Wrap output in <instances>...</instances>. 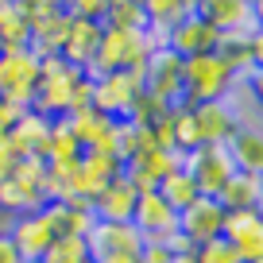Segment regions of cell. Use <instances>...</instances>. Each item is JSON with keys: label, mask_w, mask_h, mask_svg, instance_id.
Instances as JSON below:
<instances>
[{"label": "cell", "mask_w": 263, "mask_h": 263, "mask_svg": "<svg viewBox=\"0 0 263 263\" xmlns=\"http://www.w3.org/2000/svg\"><path fill=\"white\" fill-rule=\"evenodd\" d=\"M82 70L66 66L58 54L39 58V82H35V101H31V112L47 116V120H62L70 116L74 108V93L82 85Z\"/></svg>", "instance_id": "obj_1"}, {"label": "cell", "mask_w": 263, "mask_h": 263, "mask_svg": "<svg viewBox=\"0 0 263 263\" xmlns=\"http://www.w3.org/2000/svg\"><path fill=\"white\" fill-rule=\"evenodd\" d=\"M151 47L143 31H124V27H101V43L93 66L85 70V78H105V74H124V70H140L147 62Z\"/></svg>", "instance_id": "obj_2"}, {"label": "cell", "mask_w": 263, "mask_h": 263, "mask_svg": "<svg viewBox=\"0 0 263 263\" xmlns=\"http://www.w3.org/2000/svg\"><path fill=\"white\" fill-rule=\"evenodd\" d=\"M232 74L229 66L217 54H194L182 58V105H209V101H221L229 89Z\"/></svg>", "instance_id": "obj_3"}, {"label": "cell", "mask_w": 263, "mask_h": 263, "mask_svg": "<svg viewBox=\"0 0 263 263\" xmlns=\"http://www.w3.org/2000/svg\"><path fill=\"white\" fill-rule=\"evenodd\" d=\"M35 82H39V58L31 50H0V97L12 108L20 112L31 108Z\"/></svg>", "instance_id": "obj_4"}, {"label": "cell", "mask_w": 263, "mask_h": 263, "mask_svg": "<svg viewBox=\"0 0 263 263\" xmlns=\"http://www.w3.org/2000/svg\"><path fill=\"white\" fill-rule=\"evenodd\" d=\"M182 171L190 174V182L197 186L201 197H217L221 186L236 174V166H232V159H229L224 147H217V143H201V147H194V151L182 155Z\"/></svg>", "instance_id": "obj_5"}, {"label": "cell", "mask_w": 263, "mask_h": 263, "mask_svg": "<svg viewBox=\"0 0 263 263\" xmlns=\"http://www.w3.org/2000/svg\"><path fill=\"white\" fill-rule=\"evenodd\" d=\"M143 93V66L124 70V74H105L93 78V108L105 112L108 120H128L132 101Z\"/></svg>", "instance_id": "obj_6"}, {"label": "cell", "mask_w": 263, "mask_h": 263, "mask_svg": "<svg viewBox=\"0 0 263 263\" xmlns=\"http://www.w3.org/2000/svg\"><path fill=\"white\" fill-rule=\"evenodd\" d=\"M194 8L217 35H252V31H259V4H248V0H201Z\"/></svg>", "instance_id": "obj_7"}, {"label": "cell", "mask_w": 263, "mask_h": 263, "mask_svg": "<svg viewBox=\"0 0 263 263\" xmlns=\"http://www.w3.org/2000/svg\"><path fill=\"white\" fill-rule=\"evenodd\" d=\"M143 93L159 97L163 105L182 101V58L171 47L147 54V62H143Z\"/></svg>", "instance_id": "obj_8"}, {"label": "cell", "mask_w": 263, "mask_h": 263, "mask_svg": "<svg viewBox=\"0 0 263 263\" xmlns=\"http://www.w3.org/2000/svg\"><path fill=\"white\" fill-rule=\"evenodd\" d=\"M143 248V236L132 224H112V221H93V229L85 232V255L93 263L108 259V255H136Z\"/></svg>", "instance_id": "obj_9"}, {"label": "cell", "mask_w": 263, "mask_h": 263, "mask_svg": "<svg viewBox=\"0 0 263 263\" xmlns=\"http://www.w3.org/2000/svg\"><path fill=\"white\" fill-rule=\"evenodd\" d=\"M221 229H224V209L217 205V197H197L194 205H186L178 213V232L194 248L209 244V240H221Z\"/></svg>", "instance_id": "obj_10"}, {"label": "cell", "mask_w": 263, "mask_h": 263, "mask_svg": "<svg viewBox=\"0 0 263 263\" xmlns=\"http://www.w3.org/2000/svg\"><path fill=\"white\" fill-rule=\"evenodd\" d=\"M132 229L140 232L143 240L163 244V240L178 229V213H174L159 194H140L136 197V213H132Z\"/></svg>", "instance_id": "obj_11"}, {"label": "cell", "mask_w": 263, "mask_h": 263, "mask_svg": "<svg viewBox=\"0 0 263 263\" xmlns=\"http://www.w3.org/2000/svg\"><path fill=\"white\" fill-rule=\"evenodd\" d=\"M221 240L232 244L240 263L263 259V221H259V213H224Z\"/></svg>", "instance_id": "obj_12"}, {"label": "cell", "mask_w": 263, "mask_h": 263, "mask_svg": "<svg viewBox=\"0 0 263 263\" xmlns=\"http://www.w3.org/2000/svg\"><path fill=\"white\" fill-rule=\"evenodd\" d=\"M8 240H12V248L20 252V259H43L47 255V248L54 244V229H50V221L43 217V209L39 213H27V217H16L12 221V229H8Z\"/></svg>", "instance_id": "obj_13"}, {"label": "cell", "mask_w": 263, "mask_h": 263, "mask_svg": "<svg viewBox=\"0 0 263 263\" xmlns=\"http://www.w3.org/2000/svg\"><path fill=\"white\" fill-rule=\"evenodd\" d=\"M116 174H120V163H112L108 155H97V151H82V159L74 166V178H70V194L93 201Z\"/></svg>", "instance_id": "obj_14"}, {"label": "cell", "mask_w": 263, "mask_h": 263, "mask_svg": "<svg viewBox=\"0 0 263 263\" xmlns=\"http://www.w3.org/2000/svg\"><path fill=\"white\" fill-rule=\"evenodd\" d=\"M217 39H221V35H217L205 20L197 16V8H194V12H190V16L171 31L166 47H171L178 58H194V54H213V50H217Z\"/></svg>", "instance_id": "obj_15"}, {"label": "cell", "mask_w": 263, "mask_h": 263, "mask_svg": "<svg viewBox=\"0 0 263 263\" xmlns=\"http://www.w3.org/2000/svg\"><path fill=\"white\" fill-rule=\"evenodd\" d=\"M97 43H101V24H93V20H70V31H66V39H62L58 58L85 74V70L93 66Z\"/></svg>", "instance_id": "obj_16"}, {"label": "cell", "mask_w": 263, "mask_h": 263, "mask_svg": "<svg viewBox=\"0 0 263 263\" xmlns=\"http://www.w3.org/2000/svg\"><path fill=\"white\" fill-rule=\"evenodd\" d=\"M213 54L229 66V74H244V70H252V66H263V31H252V35H221Z\"/></svg>", "instance_id": "obj_17"}, {"label": "cell", "mask_w": 263, "mask_h": 263, "mask_svg": "<svg viewBox=\"0 0 263 263\" xmlns=\"http://www.w3.org/2000/svg\"><path fill=\"white\" fill-rule=\"evenodd\" d=\"M136 197H140V194L124 182V174H116V178L93 197V217H97V221H112V224H132Z\"/></svg>", "instance_id": "obj_18"}, {"label": "cell", "mask_w": 263, "mask_h": 263, "mask_svg": "<svg viewBox=\"0 0 263 263\" xmlns=\"http://www.w3.org/2000/svg\"><path fill=\"white\" fill-rule=\"evenodd\" d=\"M263 201V174H232L217 194V205L224 213H259Z\"/></svg>", "instance_id": "obj_19"}, {"label": "cell", "mask_w": 263, "mask_h": 263, "mask_svg": "<svg viewBox=\"0 0 263 263\" xmlns=\"http://www.w3.org/2000/svg\"><path fill=\"white\" fill-rule=\"evenodd\" d=\"M47 132H50V120L39 112H24L16 124H12V132L4 136L12 147V155L16 159H43V147H47Z\"/></svg>", "instance_id": "obj_20"}, {"label": "cell", "mask_w": 263, "mask_h": 263, "mask_svg": "<svg viewBox=\"0 0 263 263\" xmlns=\"http://www.w3.org/2000/svg\"><path fill=\"white\" fill-rule=\"evenodd\" d=\"M221 105L229 108V116L236 120V128H259V85H252L248 78L232 74Z\"/></svg>", "instance_id": "obj_21"}, {"label": "cell", "mask_w": 263, "mask_h": 263, "mask_svg": "<svg viewBox=\"0 0 263 263\" xmlns=\"http://www.w3.org/2000/svg\"><path fill=\"white\" fill-rule=\"evenodd\" d=\"M224 151H229L232 166L240 174H263V136H259V128H236L224 140Z\"/></svg>", "instance_id": "obj_22"}, {"label": "cell", "mask_w": 263, "mask_h": 263, "mask_svg": "<svg viewBox=\"0 0 263 263\" xmlns=\"http://www.w3.org/2000/svg\"><path fill=\"white\" fill-rule=\"evenodd\" d=\"M190 112H194L197 140H201V143H217V147H224V140H229L232 132H236V120L229 116V108H224L221 101H209V105H194Z\"/></svg>", "instance_id": "obj_23"}, {"label": "cell", "mask_w": 263, "mask_h": 263, "mask_svg": "<svg viewBox=\"0 0 263 263\" xmlns=\"http://www.w3.org/2000/svg\"><path fill=\"white\" fill-rule=\"evenodd\" d=\"M78 159H82V147H78L74 132H70V124L62 120H50V132H47V147H43V163L47 166H74Z\"/></svg>", "instance_id": "obj_24"}, {"label": "cell", "mask_w": 263, "mask_h": 263, "mask_svg": "<svg viewBox=\"0 0 263 263\" xmlns=\"http://www.w3.org/2000/svg\"><path fill=\"white\" fill-rule=\"evenodd\" d=\"M66 124H70V132H74V140H78V147H82V151L97 147V143L105 140V132L112 128V120H108L105 112H97L93 105L70 112V116H66Z\"/></svg>", "instance_id": "obj_25"}, {"label": "cell", "mask_w": 263, "mask_h": 263, "mask_svg": "<svg viewBox=\"0 0 263 263\" xmlns=\"http://www.w3.org/2000/svg\"><path fill=\"white\" fill-rule=\"evenodd\" d=\"M155 194L163 197V201L174 209V213H182L186 205H194L197 197H201V194H197V186L190 182V174L182 171V166H178V171H171L163 182H159V190H155Z\"/></svg>", "instance_id": "obj_26"}, {"label": "cell", "mask_w": 263, "mask_h": 263, "mask_svg": "<svg viewBox=\"0 0 263 263\" xmlns=\"http://www.w3.org/2000/svg\"><path fill=\"white\" fill-rule=\"evenodd\" d=\"M166 120H171V132H174V147L186 155V151L201 147V140H197V124H194V112H190V105H182V101H174L171 108H166Z\"/></svg>", "instance_id": "obj_27"}, {"label": "cell", "mask_w": 263, "mask_h": 263, "mask_svg": "<svg viewBox=\"0 0 263 263\" xmlns=\"http://www.w3.org/2000/svg\"><path fill=\"white\" fill-rule=\"evenodd\" d=\"M101 27H124V31H143V4L136 0H108Z\"/></svg>", "instance_id": "obj_28"}, {"label": "cell", "mask_w": 263, "mask_h": 263, "mask_svg": "<svg viewBox=\"0 0 263 263\" xmlns=\"http://www.w3.org/2000/svg\"><path fill=\"white\" fill-rule=\"evenodd\" d=\"M31 43V27L20 20L16 4H8V12L0 16V50H27Z\"/></svg>", "instance_id": "obj_29"}, {"label": "cell", "mask_w": 263, "mask_h": 263, "mask_svg": "<svg viewBox=\"0 0 263 263\" xmlns=\"http://www.w3.org/2000/svg\"><path fill=\"white\" fill-rule=\"evenodd\" d=\"M166 108L159 97H151V93H140V97L132 101V112H128V124H136V128H155L159 120L166 116Z\"/></svg>", "instance_id": "obj_30"}, {"label": "cell", "mask_w": 263, "mask_h": 263, "mask_svg": "<svg viewBox=\"0 0 263 263\" xmlns=\"http://www.w3.org/2000/svg\"><path fill=\"white\" fill-rule=\"evenodd\" d=\"M43 174H47V163H43V159H16L8 178L16 182V186H27V190H39L43 194Z\"/></svg>", "instance_id": "obj_31"}, {"label": "cell", "mask_w": 263, "mask_h": 263, "mask_svg": "<svg viewBox=\"0 0 263 263\" xmlns=\"http://www.w3.org/2000/svg\"><path fill=\"white\" fill-rule=\"evenodd\" d=\"M78 259H85V240L82 236H54V244L43 255V263H78Z\"/></svg>", "instance_id": "obj_32"}, {"label": "cell", "mask_w": 263, "mask_h": 263, "mask_svg": "<svg viewBox=\"0 0 263 263\" xmlns=\"http://www.w3.org/2000/svg\"><path fill=\"white\" fill-rule=\"evenodd\" d=\"M197 263H240V255L232 252V244H224V240H209V244H201L194 252Z\"/></svg>", "instance_id": "obj_33"}, {"label": "cell", "mask_w": 263, "mask_h": 263, "mask_svg": "<svg viewBox=\"0 0 263 263\" xmlns=\"http://www.w3.org/2000/svg\"><path fill=\"white\" fill-rule=\"evenodd\" d=\"M62 8L70 20H93V24L105 20V4L101 0H78V4H62Z\"/></svg>", "instance_id": "obj_34"}, {"label": "cell", "mask_w": 263, "mask_h": 263, "mask_svg": "<svg viewBox=\"0 0 263 263\" xmlns=\"http://www.w3.org/2000/svg\"><path fill=\"white\" fill-rule=\"evenodd\" d=\"M140 263H174V259H171V252H166L163 244H155V240H143V248H140Z\"/></svg>", "instance_id": "obj_35"}, {"label": "cell", "mask_w": 263, "mask_h": 263, "mask_svg": "<svg viewBox=\"0 0 263 263\" xmlns=\"http://www.w3.org/2000/svg\"><path fill=\"white\" fill-rule=\"evenodd\" d=\"M163 248H166V252H171V259H174V255H194V252H197V248H194V244H190V240H186V236H182V232H178V229H174V232H171V236H166V240H163Z\"/></svg>", "instance_id": "obj_36"}, {"label": "cell", "mask_w": 263, "mask_h": 263, "mask_svg": "<svg viewBox=\"0 0 263 263\" xmlns=\"http://www.w3.org/2000/svg\"><path fill=\"white\" fill-rule=\"evenodd\" d=\"M27 112H31V108H27ZM20 116H24V112H20V108H12L8 101L0 97V140H4V136H8V132H12V124H16Z\"/></svg>", "instance_id": "obj_37"}, {"label": "cell", "mask_w": 263, "mask_h": 263, "mask_svg": "<svg viewBox=\"0 0 263 263\" xmlns=\"http://www.w3.org/2000/svg\"><path fill=\"white\" fill-rule=\"evenodd\" d=\"M0 263H24V259H20V252L12 248L8 232H0Z\"/></svg>", "instance_id": "obj_38"}, {"label": "cell", "mask_w": 263, "mask_h": 263, "mask_svg": "<svg viewBox=\"0 0 263 263\" xmlns=\"http://www.w3.org/2000/svg\"><path fill=\"white\" fill-rule=\"evenodd\" d=\"M101 263H140V252L136 255H128V252L124 255H108V259H101Z\"/></svg>", "instance_id": "obj_39"}, {"label": "cell", "mask_w": 263, "mask_h": 263, "mask_svg": "<svg viewBox=\"0 0 263 263\" xmlns=\"http://www.w3.org/2000/svg\"><path fill=\"white\" fill-rule=\"evenodd\" d=\"M174 263H197L194 255H174Z\"/></svg>", "instance_id": "obj_40"}, {"label": "cell", "mask_w": 263, "mask_h": 263, "mask_svg": "<svg viewBox=\"0 0 263 263\" xmlns=\"http://www.w3.org/2000/svg\"><path fill=\"white\" fill-rule=\"evenodd\" d=\"M8 171H12V166H0V182H4V178H8Z\"/></svg>", "instance_id": "obj_41"}, {"label": "cell", "mask_w": 263, "mask_h": 263, "mask_svg": "<svg viewBox=\"0 0 263 263\" xmlns=\"http://www.w3.org/2000/svg\"><path fill=\"white\" fill-rule=\"evenodd\" d=\"M78 263H93V259H89V255H85V259H78Z\"/></svg>", "instance_id": "obj_42"}, {"label": "cell", "mask_w": 263, "mask_h": 263, "mask_svg": "<svg viewBox=\"0 0 263 263\" xmlns=\"http://www.w3.org/2000/svg\"><path fill=\"white\" fill-rule=\"evenodd\" d=\"M27 263H43V259H27Z\"/></svg>", "instance_id": "obj_43"}, {"label": "cell", "mask_w": 263, "mask_h": 263, "mask_svg": "<svg viewBox=\"0 0 263 263\" xmlns=\"http://www.w3.org/2000/svg\"><path fill=\"white\" fill-rule=\"evenodd\" d=\"M255 263H263V259H255Z\"/></svg>", "instance_id": "obj_44"}]
</instances>
